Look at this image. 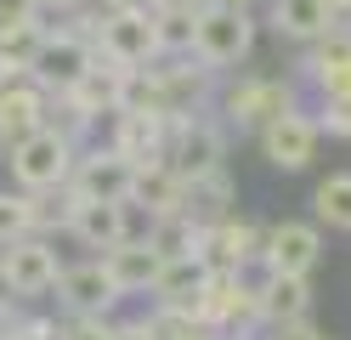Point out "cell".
Segmentation results:
<instances>
[{
	"label": "cell",
	"mask_w": 351,
	"mask_h": 340,
	"mask_svg": "<svg viewBox=\"0 0 351 340\" xmlns=\"http://www.w3.org/2000/svg\"><path fill=\"white\" fill-rule=\"evenodd\" d=\"M69 227H74L91 249L119 244V238H130V227H125V199H74Z\"/></svg>",
	"instance_id": "7"
},
{
	"label": "cell",
	"mask_w": 351,
	"mask_h": 340,
	"mask_svg": "<svg viewBox=\"0 0 351 340\" xmlns=\"http://www.w3.org/2000/svg\"><path fill=\"white\" fill-rule=\"evenodd\" d=\"M0 278H6L12 295H46V289L57 284V256H51V244H40V238H6Z\"/></svg>",
	"instance_id": "4"
},
{
	"label": "cell",
	"mask_w": 351,
	"mask_h": 340,
	"mask_svg": "<svg viewBox=\"0 0 351 340\" xmlns=\"http://www.w3.org/2000/svg\"><path fill=\"white\" fill-rule=\"evenodd\" d=\"M40 108H46V102H40V91H23V85L6 91V85H0V142L29 136L40 125Z\"/></svg>",
	"instance_id": "18"
},
{
	"label": "cell",
	"mask_w": 351,
	"mask_h": 340,
	"mask_svg": "<svg viewBox=\"0 0 351 340\" xmlns=\"http://www.w3.org/2000/svg\"><path fill=\"white\" fill-rule=\"evenodd\" d=\"M108 6H147V0H108Z\"/></svg>",
	"instance_id": "28"
},
{
	"label": "cell",
	"mask_w": 351,
	"mask_h": 340,
	"mask_svg": "<svg viewBox=\"0 0 351 340\" xmlns=\"http://www.w3.org/2000/svg\"><path fill=\"white\" fill-rule=\"evenodd\" d=\"M130 159L125 153H97L85 159V170L74 176V199H125L130 193Z\"/></svg>",
	"instance_id": "11"
},
{
	"label": "cell",
	"mask_w": 351,
	"mask_h": 340,
	"mask_svg": "<svg viewBox=\"0 0 351 340\" xmlns=\"http://www.w3.org/2000/svg\"><path fill=\"white\" fill-rule=\"evenodd\" d=\"M267 267L272 272H312L317 267V227L289 221L267 238Z\"/></svg>",
	"instance_id": "12"
},
{
	"label": "cell",
	"mask_w": 351,
	"mask_h": 340,
	"mask_svg": "<svg viewBox=\"0 0 351 340\" xmlns=\"http://www.w3.org/2000/svg\"><path fill=\"white\" fill-rule=\"evenodd\" d=\"M153 6H204V0H153Z\"/></svg>",
	"instance_id": "27"
},
{
	"label": "cell",
	"mask_w": 351,
	"mask_h": 340,
	"mask_svg": "<svg viewBox=\"0 0 351 340\" xmlns=\"http://www.w3.org/2000/svg\"><path fill=\"white\" fill-rule=\"evenodd\" d=\"M91 63H97V52H91L85 40H74V34H57V40H51V34H46V40H40V52H34V63H29V74H34L40 85L69 91Z\"/></svg>",
	"instance_id": "6"
},
{
	"label": "cell",
	"mask_w": 351,
	"mask_h": 340,
	"mask_svg": "<svg viewBox=\"0 0 351 340\" xmlns=\"http://www.w3.org/2000/svg\"><path fill=\"white\" fill-rule=\"evenodd\" d=\"M69 340H114V329L102 324V312H80V324L69 329Z\"/></svg>",
	"instance_id": "22"
},
{
	"label": "cell",
	"mask_w": 351,
	"mask_h": 340,
	"mask_svg": "<svg viewBox=\"0 0 351 340\" xmlns=\"http://www.w3.org/2000/svg\"><path fill=\"white\" fill-rule=\"evenodd\" d=\"M170 170L182 176V181L221 170V136H215L210 125H182V136H176V153H170Z\"/></svg>",
	"instance_id": "9"
},
{
	"label": "cell",
	"mask_w": 351,
	"mask_h": 340,
	"mask_svg": "<svg viewBox=\"0 0 351 340\" xmlns=\"http://www.w3.org/2000/svg\"><path fill=\"white\" fill-rule=\"evenodd\" d=\"M261 142H267V159H272L278 170H306V165H312V153H317V125L306 120V113L283 108V113L267 120Z\"/></svg>",
	"instance_id": "5"
},
{
	"label": "cell",
	"mask_w": 351,
	"mask_h": 340,
	"mask_svg": "<svg viewBox=\"0 0 351 340\" xmlns=\"http://www.w3.org/2000/svg\"><path fill=\"white\" fill-rule=\"evenodd\" d=\"M328 131H335V136H351V91H346V97H328Z\"/></svg>",
	"instance_id": "23"
},
{
	"label": "cell",
	"mask_w": 351,
	"mask_h": 340,
	"mask_svg": "<svg viewBox=\"0 0 351 340\" xmlns=\"http://www.w3.org/2000/svg\"><path fill=\"white\" fill-rule=\"evenodd\" d=\"M69 136L57 125H34L29 136H17L12 142V176L23 181V188H57V181H69Z\"/></svg>",
	"instance_id": "2"
},
{
	"label": "cell",
	"mask_w": 351,
	"mask_h": 340,
	"mask_svg": "<svg viewBox=\"0 0 351 340\" xmlns=\"http://www.w3.org/2000/svg\"><path fill=\"white\" fill-rule=\"evenodd\" d=\"M40 40H46V34L34 29V17L29 23H6V29H0V68H6V74H29Z\"/></svg>",
	"instance_id": "19"
},
{
	"label": "cell",
	"mask_w": 351,
	"mask_h": 340,
	"mask_svg": "<svg viewBox=\"0 0 351 340\" xmlns=\"http://www.w3.org/2000/svg\"><path fill=\"white\" fill-rule=\"evenodd\" d=\"M317 340H328V335H317Z\"/></svg>",
	"instance_id": "31"
},
{
	"label": "cell",
	"mask_w": 351,
	"mask_h": 340,
	"mask_svg": "<svg viewBox=\"0 0 351 340\" xmlns=\"http://www.w3.org/2000/svg\"><path fill=\"white\" fill-rule=\"evenodd\" d=\"M255 45V23L250 6H199L193 17V52L204 68H232L238 57H250Z\"/></svg>",
	"instance_id": "1"
},
{
	"label": "cell",
	"mask_w": 351,
	"mask_h": 340,
	"mask_svg": "<svg viewBox=\"0 0 351 340\" xmlns=\"http://www.w3.org/2000/svg\"><path fill=\"white\" fill-rule=\"evenodd\" d=\"M6 340H17V335H6Z\"/></svg>",
	"instance_id": "32"
},
{
	"label": "cell",
	"mask_w": 351,
	"mask_h": 340,
	"mask_svg": "<svg viewBox=\"0 0 351 340\" xmlns=\"http://www.w3.org/2000/svg\"><path fill=\"white\" fill-rule=\"evenodd\" d=\"M255 306L272 317V324H289V317H306L312 306V289H306V272H272L267 289L255 295Z\"/></svg>",
	"instance_id": "14"
},
{
	"label": "cell",
	"mask_w": 351,
	"mask_h": 340,
	"mask_svg": "<svg viewBox=\"0 0 351 340\" xmlns=\"http://www.w3.org/2000/svg\"><path fill=\"white\" fill-rule=\"evenodd\" d=\"M34 221H40L34 199H12V193H0V244H6V238H23Z\"/></svg>",
	"instance_id": "21"
},
{
	"label": "cell",
	"mask_w": 351,
	"mask_h": 340,
	"mask_svg": "<svg viewBox=\"0 0 351 340\" xmlns=\"http://www.w3.org/2000/svg\"><path fill=\"white\" fill-rule=\"evenodd\" d=\"M272 23L283 34H295V40H317V34H328V23H335V6H328V0H278Z\"/></svg>",
	"instance_id": "16"
},
{
	"label": "cell",
	"mask_w": 351,
	"mask_h": 340,
	"mask_svg": "<svg viewBox=\"0 0 351 340\" xmlns=\"http://www.w3.org/2000/svg\"><path fill=\"white\" fill-rule=\"evenodd\" d=\"M114 340H147V329H114Z\"/></svg>",
	"instance_id": "26"
},
{
	"label": "cell",
	"mask_w": 351,
	"mask_h": 340,
	"mask_svg": "<svg viewBox=\"0 0 351 340\" xmlns=\"http://www.w3.org/2000/svg\"><path fill=\"white\" fill-rule=\"evenodd\" d=\"M108 278H114V289L119 295H136V289H153V278H159V256H153V244H130V238H119V244H108Z\"/></svg>",
	"instance_id": "8"
},
{
	"label": "cell",
	"mask_w": 351,
	"mask_h": 340,
	"mask_svg": "<svg viewBox=\"0 0 351 340\" xmlns=\"http://www.w3.org/2000/svg\"><path fill=\"white\" fill-rule=\"evenodd\" d=\"M57 284H62V301H69L74 312H102V306L119 301V289H114V278H108V267H74V272H57Z\"/></svg>",
	"instance_id": "13"
},
{
	"label": "cell",
	"mask_w": 351,
	"mask_h": 340,
	"mask_svg": "<svg viewBox=\"0 0 351 340\" xmlns=\"http://www.w3.org/2000/svg\"><path fill=\"white\" fill-rule=\"evenodd\" d=\"M278 340H317L312 329L300 324V317H289V324H278Z\"/></svg>",
	"instance_id": "25"
},
{
	"label": "cell",
	"mask_w": 351,
	"mask_h": 340,
	"mask_svg": "<svg viewBox=\"0 0 351 340\" xmlns=\"http://www.w3.org/2000/svg\"><path fill=\"white\" fill-rule=\"evenodd\" d=\"M34 6H40V0H0V29H6V23H29Z\"/></svg>",
	"instance_id": "24"
},
{
	"label": "cell",
	"mask_w": 351,
	"mask_h": 340,
	"mask_svg": "<svg viewBox=\"0 0 351 340\" xmlns=\"http://www.w3.org/2000/svg\"><path fill=\"white\" fill-rule=\"evenodd\" d=\"M317 216L328 227H351V176H328L317 188Z\"/></svg>",
	"instance_id": "20"
},
{
	"label": "cell",
	"mask_w": 351,
	"mask_h": 340,
	"mask_svg": "<svg viewBox=\"0 0 351 340\" xmlns=\"http://www.w3.org/2000/svg\"><path fill=\"white\" fill-rule=\"evenodd\" d=\"M153 52H159V40H153V17L142 6H114V17L102 23V57L108 68H142Z\"/></svg>",
	"instance_id": "3"
},
{
	"label": "cell",
	"mask_w": 351,
	"mask_h": 340,
	"mask_svg": "<svg viewBox=\"0 0 351 340\" xmlns=\"http://www.w3.org/2000/svg\"><path fill=\"white\" fill-rule=\"evenodd\" d=\"M147 244H153V256H159V261L199 256V221H193V216H182V210H165L159 221H153Z\"/></svg>",
	"instance_id": "17"
},
{
	"label": "cell",
	"mask_w": 351,
	"mask_h": 340,
	"mask_svg": "<svg viewBox=\"0 0 351 340\" xmlns=\"http://www.w3.org/2000/svg\"><path fill=\"white\" fill-rule=\"evenodd\" d=\"M227 108H232V120H244V125H267L272 113H283L289 108V91H283L278 80H250V85H238L232 97H227Z\"/></svg>",
	"instance_id": "15"
},
{
	"label": "cell",
	"mask_w": 351,
	"mask_h": 340,
	"mask_svg": "<svg viewBox=\"0 0 351 340\" xmlns=\"http://www.w3.org/2000/svg\"><path fill=\"white\" fill-rule=\"evenodd\" d=\"M57 6H74V0H57Z\"/></svg>",
	"instance_id": "30"
},
{
	"label": "cell",
	"mask_w": 351,
	"mask_h": 340,
	"mask_svg": "<svg viewBox=\"0 0 351 340\" xmlns=\"http://www.w3.org/2000/svg\"><path fill=\"white\" fill-rule=\"evenodd\" d=\"M0 85H6V68H0Z\"/></svg>",
	"instance_id": "29"
},
{
	"label": "cell",
	"mask_w": 351,
	"mask_h": 340,
	"mask_svg": "<svg viewBox=\"0 0 351 340\" xmlns=\"http://www.w3.org/2000/svg\"><path fill=\"white\" fill-rule=\"evenodd\" d=\"M204 278H210L204 256H176V261H165V267H159V278H153V295H159L165 306H182V312H193V301H199Z\"/></svg>",
	"instance_id": "10"
}]
</instances>
